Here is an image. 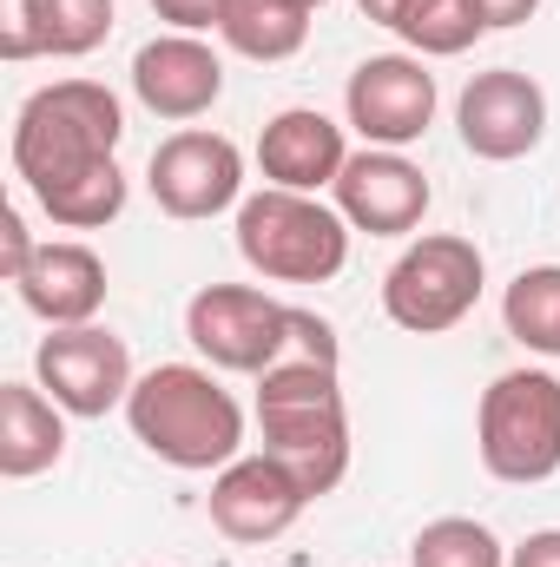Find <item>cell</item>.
Returning a JSON list of instances; mask_svg holds the SVG:
<instances>
[{
	"instance_id": "18",
	"label": "cell",
	"mask_w": 560,
	"mask_h": 567,
	"mask_svg": "<svg viewBox=\"0 0 560 567\" xmlns=\"http://www.w3.org/2000/svg\"><path fill=\"white\" fill-rule=\"evenodd\" d=\"M66 455V410L40 383H0V475L27 482Z\"/></svg>"
},
{
	"instance_id": "24",
	"label": "cell",
	"mask_w": 560,
	"mask_h": 567,
	"mask_svg": "<svg viewBox=\"0 0 560 567\" xmlns=\"http://www.w3.org/2000/svg\"><path fill=\"white\" fill-rule=\"evenodd\" d=\"M33 251H40V245L27 238V218H20V212H0V278L20 284V271L33 265Z\"/></svg>"
},
{
	"instance_id": "15",
	"label": "cell",
	"mask_w": 560,
	"mask_h": 567,
	"mask_svg": "<svg viewBox=\"0 0 560 567\" xmlns=\"http://www.w3.org/2000/svg\"><path fill=\"white\" fill-rule=\"evenodd\" d=\"M113 33V0H0V60H86Z\"/></svg>"
},
{
	"instance_id": "27",
	"label": "cell",
	"mask_w": 560,
	"mask_h": 567,
	"mask_svg": "<svg viewBox=\"0 0 560 567\" xmlns=\"http://www.w3.org/2000/svg\"><path fill=\"white\" fill-rule=\"evenodd\" d=\"M356 7H363V20H376L390 33H403V20L416 13V0H356Z\"/></svg>"
},
{
	"instance_id": "5",
	"label": "cell",
	"mask_w": 560,
	"mask_h": 567,
	"mask_svg": "<svg viewBox=\"0 0 560 567\" xmlns=\"http://www.w3.org/2000/svg\"><path fill=\"white\" fill-rule=\"evenodd\" d=\"M475 449L495 482L535 488L560 475V377L554 370H508L481 390Z\"/></svg>"
},
{
	"instance_id": "17",
	"label": "cell",
	"mask_w": 560,
	"mask_h": 567,
	"mask_svg": "<svg viewBox=\"0 0 560 567\" xmlns=\"http://www.w3.org/2000/svg\"><path fill=\"white\" fill-rule=\"evenodd\" d=\"M13 290H20V303L46 330H73V323H93L100 317V303H106V265H100L93 245L60 238V245H40L33 251V265L20 271Z\"/></svg>"
},
{
	"instance_id": "21",
	"label": "cell",
	"mask_w": 560,
	"mask_h": 567,
	"mask_svg": "<svg viewBox=\"0 0 560 567\" xmlns=\"http://www.w3.org/2000/svg\"><path fill=\"white\" fill-rule=\"evenodd\" d=\"M409 567H508V548L475 515H442L409 542Z\"/></svg>"
},
{
	"instance_id": "2",
	"label": "cell",
	"mask_w": 560,
	"mask_h": 567,
	"mask_svg": "<svg viewBox=\"0 0 560 567\" xmlns=\"http://www.w3.org/2000/svg\"><path fill=\"white\" fill-rule=\"evenodd\" d=\"M258 435L265 455L283 462L303 495H330L350 475V416H343V383L336 363L317 357H283L258 377Z\"/></svg>"
},
{
	"instance_id": "26",
	"label": "cell",
	"mask_w": 560,
	"mask_h": 567,
	"mask_svg": "<svg viewBox=\"0 0 560 567\" xmlns=\"http://www.w3.org/2000/svg\"><path fill=\"white\" fill-rule=\"evenodd\" d=\"M475 13H481V27H521L541 13V0H475Z\"/></svg>"
},
{
	"instance_id": "6",
	"label": "cell",
	"mask_w": 560,
	"mask_h": 567,
	"mask_svg": "<svg viewBox=\"0 0 560 567\" xmlns=\"http://www.w3.org/2000/svg\"><path fill=\"white\" fill-rule=\"evenodd\" d=\"M481 278H488V265H481L475 238L428 231V238H416V245L390 265V278H383V310H390V323L409 330V337H442V330H455V323L481 303Z\"/></svg>"
},
{
	"instance_id": "14",
	"label": "cell",
	"mask_w": 560,
	"mask_h": 567,
	"mask_svg": "<svg viewBox=\"0 0 560 567\" xmlns=\"http://www.w3.org/2000/svg\"><path fill=\"white\" fill-rule=\"evenodd\" d=\"M133 93L152 120H205L225 100V60L198 33H158L133 53Z\"/></svg>"
},
{
	"instance_id": "28",
	"label": "cell",
	"mask_w": 560,
	"mask_h": 567,
	"mask_svg": "<svg viewBox=\"0 0 560 567\" xmlns=\"http://www.w3.org/2000/svg\"><path fill=\"white\" fill-rule=\"evenodd\" d=\"M303 7H310V13H317V7H323V0H303Z\"/></svg>"
},
{
	"instance_id": "12",
	"label": "cell",
	"mask_w": 560,
	"mask_h": 567,
	"mask_svg": "<svg viewBox=\"0 0 560 567\" xmlns=\"http://www.w3.org/2000/svg\"><path fill=\"white\" fill-rule=\"evenodd\" d=\"M205 508H211V528H218L225 542L265 548V542H278V535L297 528V515L310 508V495H303V482H297L283 462H271V455L258 449V455H238L231 468L211 475Z\"/></svg>"
},
{
	"instance_id": "22",
	"label": "cell",
	"mask_w": 560,
	"mask_h": 567,
	"mask_svg": "<svg viewBox=\"0 0 560 567\" xmlns=\"http://www.w3.org/2000/svg\"><path fill=\"white\" fill-rule=\"evenodd\" d=\"M481 33H488V27H481L475 0H416V13L403 20V40L416 47L422 60H455V53H468Z\"/></svg>"
},
{
	"instance_id": "20",
	"label": "cell",
	"mask_w": 560,
	"mask_h": 567,
	"mask_svg": "<svg viewBox=\"0 0 560 567\" xmlns=\"http://www.w3.org/2000/svg\"><path fill=\"white\" fill-rule=\"evenodd\" d=\"M501 323L515 343L541 350V357H560V265H535L508 284L501 297Z\"/></svg>"
},
{
	"instance_id": "23",
	"label": "cell",
	"mask_w": 560,
	"mask_h": 567,
	"mask_svg": "<svg viewBox=\"0 0 560 567\" xmlns=\"http://www.w3.org/2000/svg\"><path fill=\"white\" fill-rule=\"evenodd\" d=\"M152 13L172 27V33H211L225 20V0H152Z\"/></svg>"
},
{
	"instance_id": "7",
	"label": "cell",
	"mask_w": 560,
	"mask_h": 567,
	"mask_svg": "<svg viewBox=\"0 0 560 567\" xmlns=\"http://www.w3.org/2000/svg\"><path fill=\"white\" fill-rule=\"evenodd\" d=\"M185 337L211 370L265 377L297 343V310L265 297V290H251V284H205L185 303Z\"/></svg>"
},
{
	"instance_id": "13",
	"label": "cell",
	"mask_w": 560,
	"mask_h": 567,
	"mask_svg": "<svg viewBox=\"0 0 560 567\" xmlns=\"http://www.w3.org/2000/svg\"><path fill=\"white\" fill-rule=\"evenodd\" d=\"M336 212L350 218V231H370V238H403L416 231L422 212H428V178H422L416 158L390 152V145H370V152H350L343 178L330 185Z\"/></svg>"
},
{
	"instance_id": "9",
	"label": "cell",
	"mask_w": 560,
	"mask_h": 567,
	"mask_svg": "<svg viewBox=\"0 0 560 567\" xmlns=\"http://www.w3.org/2000/svg\"><path fill=\"white\" fill-rule=\"evenodd\" d=\"M145 185H152V205L165 218H218L231 205H245V152L225 140V133H205V126H185L172 140H158L152 165H145Z\"/></svg>"
},
{
	"instance_id": "11",
	"label": "cell",
	"mask_w": 560,
	"mask_h": 567,
	"mask_svg": "<svg viewBox=\"0 0 560 567\" xmlns=\"http://www.w3.org/2000/svg\"><path fill=\"white\" fill-rule=\"evenodd\" d=\"M343 113L370 145L403 152L435 126V73L409 53H370L343 86Z\"/></svg>"
},
{
	"instance_id": "4",
	"label": "cell",
	"mask_w": 560,
	"mask_h": 567,
	"mask_svg": "<svg viewBox=\"0 0 560 567\" xmlns=\"http://www.w3.org/2000/svg\"><path fill=\"white\" fill-rule=\"evenodd\" d=\"M238 258L271 284H330L350 265V218L317 192H251L238 205Z\"/></svg>"
},
{
	"instance_id": "16",
	"label": "cell",
	"mask_w": 560,
	"mask_h": 567,
	"mask_svg": "<svg viewBox=\"0 0 560 567\" xmlns=\"http://www.w3.org/2000/svg\"><path fill=\"white\" fill-rule=\"evenodd\" d=\"M258 165L278 192H323L343 178L350 165V145H343V126L317 106H290L278 113L265 133H258Z\"/></svg>"
},
{
	"instance_id": "10",
	"label": "cell",
	"mask_w": 560,
	"mask_h": 567,
	"mask_svg": "<svg viewBox=\"0 0 560 567\" xmlns=\"http://www.w3.org/2000/svg\"><path fill=\"white\" fill-rule=\"evenodd\" d=\"M455 126L462 145L488 165H515L528 158L535 145L548 140V93L515 73V66H495V73H475L455 100Z\"/></svg>"
},
{
	"instance_id": "8",
	"label": "cell",
	"mask_w": 560,
	"mask_h": 567,
	"mask_svg": "<svg viewBox=\"0 0 560 567\" xmlns=\"http://www.w3.org/2000/svg\"><path fill=\"white\" fill-rule=\"evenodd\" d=\"M33 377L40 390L66 410V416H106V410H126L133 396V350L126 337L100 330V323H73V330H46L40 350H33Z\"/></svg>"
},
{
	"instance_id": "3",
	"label": "cell",
	"mask_w": 560,
	"mask_h": 567,
	"mask_svg": "<svg viewBox=\"0 0 560 567\" xmlns=\"http://www.w3.org/2000/svg\"><path fill=\"white\" fill-rule=\"evenodd\" d=\"M126 423L145 449L185 475H205V468H231L238 449H245V410L238 396L198 370V363H158L145 370L126 396Z\"/></svg>"
},
{
	"instance_id": "1",
	"label": "cell",
	"mask_w": 560,
	"mask_h": 567,
	"mask_svg": "<svg viewBox=\"0 0 560 567\" xmlns=\"http://www.w3.org/2000/svg\"><path fill=\"white\" fill-rule=\"evenodd\" d=\"M126 106L100 80H53L13 120V172L60 231H100L126 212Z\"/></svg>"
},
{
	"instance_id": "19",
	"label": "cell",
	"mask_w": 560,
	"mask_h": 567,
	"mask_svg": "<svg viewBox=\"0 0 560 567\" xmlns=\"http://www.w3.org/2000/svg\"><path fill=\"white\" fill-rule=\"evenodd\" d=\"M218 33H225L231 53L271 66V60H290L310 40V7L303 0H225Z\"/></svg>"
},
{
	"instance_id": "25",
	"label": "cell",
	"mask_w": 560,
	"mask_h": 567,
	"mask_svg": "<svg viewBox=\"0 0 560 567\" xmlns=\"http://www.w3.org/2000/svg\"><path fill=\"white\" fill-rule=\"evenodd\" d=\"M508 567H560V528H535L521 548H508Z\"/></svg>"
}]
</instances>
